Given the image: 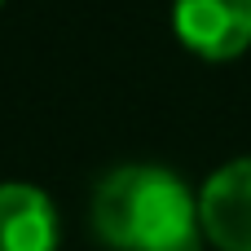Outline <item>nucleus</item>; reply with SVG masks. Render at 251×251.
<instances>
[{"mask_svg": "<svg viewBox=\"0 0 251 251\" xmlns=\"http://www.w3.org/2000/svg\"><path fill=\"white\" fill-rule=\"evenodd\" d=\"M93 229L115 251H203L199 199L168 168H115L93 194Z\"/></svg>", "mask_w": 251, "mask_h": 251, "instance_id": "obj_1", "label": "nucleus"}, {"mask_svg": "<svg viewBox=\"0 0 251 251\" xmlns=\"http://www.w3.org/2000/svg\"><path fill=\"white\" fill-rule=\"evenodd\" d=\"M172 26L190 53L229 62L251 44V0H176Z\"/></svg>", "mask_w": 251, "mask_h": 251, "instance_id": "obj_2", "label": "nucleus"}, {"mask_svg": "<svg viewBox=\"0 0 251 251\" xmlns=\"http://www.w3.org/2000/svg\"><path fill=\"white\" fill-rule=\"evenodd\" d=\"M203 238L221 251H251V159H234L199 194Z\"/></svg>", "mask_w": 251, "mask_h": 251, "instance_id": "obj_3", "label": "nucleus"}, {"mask_svg": "<svg viewBox=\"0 0 251 251\" xmlns=\"http://www.w3.org/2000/svg\"><path fill=\"white\" fill-rule=\"evenodd\" d=\"M0 251H57V212L44 190L0 185Z\"/></svg>", "mask_w": 251, "mask_h": 251, "instance_id": "obj_4", "label": "nucleus"}]
</instances>
